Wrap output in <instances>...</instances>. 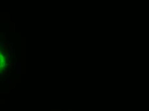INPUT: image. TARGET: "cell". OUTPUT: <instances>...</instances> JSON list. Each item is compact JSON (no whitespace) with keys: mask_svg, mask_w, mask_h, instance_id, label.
Here are the masks:
<instances>
[{"mask_svg":"<svg viewBox=\"0 0 149 111\" xmlns=\"http://www.w3.org/2000/svg\"><path fill=\"white\" fill-rule=\"evenodd\" d=\"M7 58L5 52L2 50L0 46V72L4 70L5 66H7Z\"/></svg>","mask_w":149,"mask_h":111,"instance_id":"obj_1","label":"cell"}]
</instances>
